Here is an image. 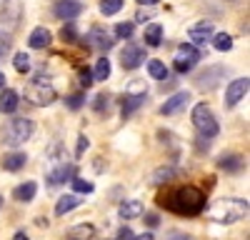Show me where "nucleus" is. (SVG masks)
<instances>
[{"label": "nucleus", "instance_id": "nucleus-21", "mask_svg": "<svg viewBox=\"0 0 250 240\" xmlns=\"http://www.w3.org/2000/svg\"><path fill=\"white\" fill-rule=\"evenodd\" d=\"M120 218L123 220H133V218H138V215H143V205L138 203V200H125V203L120 205Z\"/></svg>", "mask_w": 250, "mask_h": 240}, {"label": "nucleus", "instance_id": "nucleus-31", "mask_svg": "<svg viewBox=\"0 0 250 240\" xmlns=\"http://www.w3.org/2000/svg\"><path fill=\"white\" fill-rule=\"evenodd\" d=\"M60 38H62V43H78V30H75V25H62V30H60Z\"/></svg>", "mask_w": 250, "mask_h": 240}, {"label": "nucleus", "instance_id": "nucleus-10", "mask_svg": "<svg viewBox=\"0 0 250 240\" xmlns=\"http://www.w3.org/2000/svg\"><path fill=\"white\" fill-rule=\"evenodd\" d=\"M75 175V165L70 163H60V165H55V168H50L48 173H45V178H48V183L50 185H60V183H68V180Z\"/></svg>", "mask_w": 250, "mask_h": 240}, {"label": "nucleus", "instance_id": "nucleus-13", "mask_svg": "<svg viewBox=\"0 0 250 240\" xmlns=\"http://www.w3.org/2000/svg\"><path fill=\"white\" fill-rule=\"evenodd\" d=\"M188 103H190V93L188 90H183V93H175L173 98H168L165 100V105L160 108V115H175V113H180Z\"/></svg>", "mask_w": 250, "mask_h": 240}, {"label": "nucleus", "instance_id": "nucleus-24", "mask_svg": "<svg viewBox=\"0 0 250 240\" xmlns=\"http://www.w3.org/2000/svg\"><path fill=\"white\" fill-rule=\"evenodd\" d=\"M178 175V170L175 168H170V165H165V168H158L155 173H153V185H163V183H170V180Z\"/></svg>", "mask_w": 250, "mask_h": 240}, {"label": "nucleus", "instance_id": "nucleus-3", "mask_svg": "<svg viewBox=\"0 0 250 240\" xmlns=\"http://www.w3.org/2000/svg\"><path fill=\"white\" fill-rule=\"evenodd\" d=\"M55 98H58V90H55V85L50 83V80L45 78V73L35 75L33 83L25 90V100H28V103H33V105H50Z\"/></svg>", "mask_w": 250, "mask_h": 240}, {"label": "nucleus", "instance_id": "nucleus-36", "mask_svg": "<svg viewBox=\"0 0 250 240\" xmlns=\"http://www.w3.org/2000/svg\"><path fill=\"white\" fill-rule=\"evenodd\" d=\"M78 78H80V85H83V88H90V83H93V73H90V70H85V68H80Z\"/></svg>", "mask_w": 250, "mask_h": 240}, {"label": "nucleus", "instance_id": "nucleus-16", "mask_svg": "<svg viewBox=\"0 0 250 240\" xmlns=\"http://www.w3.org/2000/svg\"><path fill=\"white\" fill-rule=\"evenodd\" d=\"M50 43H53V35H50V30H48V28H35V30L30 33V40H28V45H30V48H35V50L48 48Z\"/></svg>", "mask_w": 250, "mask_h": 240}, {"label": "nucleus", "instance_id": "nucleus-45", "mask_svg": "<svg viewBox=\"0 0 250 240\" xmlns=\"http://www.w3.org/2000/svg\"><path fill=\"white\" fill-rule=\"evenodd\" d=\"M0 88H5V75L0 73Z\"/></svg>", "mask_w": 250, "mask_h": 240}, {"label": "nucleus", "instance_id": "nucleus-17", "mask_svg": "<svg viewBox=\"0 0 250 240\" xmlns=\"http://www.w3.org/2000/svg\"><path fill=\"white\" fill-rule=\"evenodd\" d=\"M143 40H145V45H148V48H158V45L163 43V25H158V23L145 25Z\"/></svg>", "mask_w": 250, "mask_h": 240}, {"label": "nucleus", "instance_id": "nucleus-46", "mask_svg": "<svg viewBox=\"0 0 250 240\" xmlns=\"http://www.w3.org/2000/svg\"><path fill=\"white\" fill-rule=\"evenodd\" d=\"M0 208H3V198H0Z\"/></svg>", "mask_w": 250, "mask_h": 240}, {"label": "nucleus", "instance_id": "nucleus-25", "mask_svg": "<svg viewBox=\"0 0 250 240\" xmlns=\"http://www.w3.org/2000/svg\"><path fill=\"white\" fill-rule=\"evenodd\" d=\"M93 78L100 80V83L110 78V60H108V58H100L98 63H95V68H93Z\"/></svg>", "mask_w": 250, "mask_h": 240}, {"label": "nucleus", "instance_id": "nucleus-41", "mask_svg": "<svg viewBox=\"0 0 250 240\" xmlns=\"http://www.w3.org/2000/svg\"><path fill=\"white\" fill-rule=\"evenodd\" d=\"M130 240H155V238H153V233H143V235H133Z\"/></svg>", "mask_w": 250, "mask_h": 240}, {"label": "nucleus", "instance_id": "nucleus-14", "mask_svg": "<svg viewBox=\"0 0 250 240\" xmlns=\"http://www.w3.org/2000/svg\"><path fill=\"white\" fill-rule=\"evenodd\" d=\"M213 35H215L213 33V23H208V20H200V23H195L190 30H188V38H190L193 43H198V45H205Z\"/></svg>", "mask_w": 250, "mask_h": 240}, {"label": "nucleus", "instance_id": "nucleus-30", "mask_svg": "<svg viewBox=\"0 0 250 240\" xmlns=\"http://www.w3.org/2000/svg\"><path fill=\"white\" fill-rule=\"evenodd\" d=\"M70 183H73V188H75V193H93V183L90 180H83V178H78V175H73L70 178Z\"/></svg>", "mask_w": 250, "mask_h": 240}, {"label": "nucleus", "instance_id": "nucleus-43", "mask_svg": "<svg viewBox=\"0 0 250 240\" xmlns=\"http://www.w3.org/2000/svg\"><path fill=\"white\" fill-rule=\"evenodd\" d=\"M155 3H160V0H138V5H155Z\"/></svg>", "mask_w": 250, "mask_h": 240}, {"label": "nucleus", "instance_id": "nucleus-38", "mask_svg": "<svg viewBox=\"0 0 250 240\" xmlns=\"http://www.w3.org/2000/svg\"><path fill=\"white\" fill-rule=\"evenodd\" d=\"M153 15H155L153 8H145V5H143V8L138 10V20H148V18H153Z\"/></svg>", "mask_w": 250, "mask_h": 240}, {"label": "nucleus", "instance_id": "nucleus-34", "mask_svg": "<svg viewBox=\"0 0 250 240\" xmlns=\"http://www.w3.org/2000/svg\"><path fill=\"white\" fill-rule=\"evenodd\" d=\"M135 33V25L133 23H118V28H115V35L118 38H130Z\"/></svg>", "mask_w": 250, "mask_h": 240}, {"label": "nucleus", "instance_id": "nucleus-23", "mask_svg": "<svg viewBox=\"0 0 250 240\" xmlns=\"http://www.w3.org/2000/svg\"><path fill=\"white\" fill-rule=\"evenodd\" d=\"M218 165L223 168V170H228V173H238V170H243V158L240 155H223L220 160H218Z\"/></svg>", "mask_w": 250, "mask_h": 240}, {"label": "nucleus", "instance_id": "nucleus-15", "mask_svg": "<svg viewBox=\"0 0 250 240\" xmlns=\"http://www.w3.org/2000/svg\"><path fill=\"white\" fill-rule=\"evenodd\" d=\"M143 103H145V93H133V95L128 93V95L123 98L120 115H123V118H130V115H133V113H135V110L143 105Z\"/></svg>", "mask_w": 250, "mask_h": 240}, {"label": "nucleus", "instance_id": "nucleus-1", "mask_svg": "<svg viewBox=\"0 0 250 240\" xmlns=\"http://www.w3.org/2000/svg\"><path fill=\"white\" fill-rule=\"evenodd\" d=\"M245 215H248V200H243V198H220L208 210V218L220 225H233L238 220H243Z\"/></svg>", "mask_w": 250, "mask_h": 240}, {"label": "nucleus", "instance_id": "nucleus-37", "mask_svg": "<svg viewBox=\"0 0 250 240\" xmlns=\"http://www.w3.org/2000/svg\"><path fill=\"white\" fill-rule=\"evenodd\" d=\"M88 145H90V143H88V138H85V135H80V138H78V148H75V155L80 158L83 153L88 150Z\"/></svg>", "mask_w": 250, "mask_h": 240}, {"label": "nucleus", "instance_id": "nucleus-47", "mask_svg": "<svg viewBox=\"0 0 250 240\" xmlns=\"http://www.w3.org/2000/svg\"><path fill=\"white\" fill-rule=\"evenodd\" d=\"M73 240H78V238H73Z\"/></svg>", "mask_w": 250, "mask_h": 240}, {"label": "nucleus", "instance_id": "nucleus-27", "mask_svg": "<svg viewBox=\"0 0 250 240\" xmlns=\"http://www.w3.org/2000/svg\"><path fill=\"white\" fill-rule=\"evenodd\" d=\"M123 5H125V0H100V13L108 18V15L120 13V10H123Z\"/></svg>", "mask_w": 250, "mask_h": 240}, {"label": "nucleus", "instance_id": "nucleus-32", "mask_svg": "<svg viewBox=\"0 0 250 240\" xmlns=\"http://www.w3.org/2000/svg\"><path fill=\"white\" fill-rule=\"evenodd\" d=\"M83 103H85V95H83V93H75V95H68V98H65V105H68L70 110H80Z\"/></svg>", "mask_w": 250, "mask_h": 240}, {"label": "nucleus", "instance_id": "nucleus-11", "mask_svg": "<svg viewBox=\"0 0 250 240\" xmlns=\"http://www.w3.org/2000/svg\"><path fill=\"white\" fill-rule=\"evenodd\" d=\"M53 13L60 20H73V18H78L83 13V3H80V0H58Z\"/></svg>", "mask_w": 250, "mask_h": 240}, {"label": "nucleus", "instance_id": "nucleus-20", "mask_svg": "<svg viewBox=\"0 0 250 240\" xmlns=\"http://www.w3.org/2000/svg\"><path fill=\"white\" fill-rule=\"evenodd\" d=\"M35 193H38V185L33 183V180H28V183L18 185V188L13 190V198H15V200H20V203H28V200H33V198H35Z\"/></svg>", "mask_w": 250, "mask_h": 240}, {"label": "nucleus", "instance_id": "nucleus-18", "mask_svg": "<svg viewBox=\"0 0 250 240\" xmlns=\"http://www.w3.org/2000/svg\"><path fill=\"white\" fill-rule=\"evenodd\" d=\"M25 163H28L25 153H8V155L3 158V168H5L8 173H18V170L23 168Z\"/></svg>", "mask_w": 250, "mask_h": 240}, {"label": "nucleus", "instance_id": "nucleus-19", "mask_svg": "<svg viewBox=\"0 0 250 240\" xmlns=\"http://www.w3.org/2000/svg\"><path fill=\"white\" fill-rule=\"evenodd\" d=\"M18 110V93L5 88L0 93V113H15Z\"/></svg>", "mask_w": 250, "mask_h": 240}, {"label": "nucleus", "instance_id": "nucleus-39", "mask_svg": "<svg viewBox=\"0 0 250 240\" xmlns=\"http://www.w3.org/2000/svg\"><path fill=\"white\" fill-rule=\"evenodd\" d=\"M145 223H148L150 228H155L158 225V215L155 213H148V215H145Z\"/></svg>", "mask_w": 250, "mask_h": 240}, {"label": "nucleus", "instance_id": "nucleus-40", "mask_svg": "<svg viewBox=\"0 0 250 240\" xmlns=\"http://www.w3.org/2000/svg\"><path fill=\"white\" fill-rule=\"evenodd\" d=\"M133 238V233H130V228H123L120 233H118V240H130Z\"/></svg>", "mask_w": 250, "mask_h": 240}, {"label": "nucleus", "instance_id": "nucleus-33", "mask_svg": "<svg viewBox=\"0 0 250 240\" xmlns=\"http://www.w3.org/2000/svg\"><path fill=\"white\" fill-rule=\"evenodd\" d=\"M93 233H95V230H93V225H88V223H85V225H78V228H73V230H70V235H73V238H83V240L93 238Z\"/></svg>", "mask_w": 250, "mask_h": 240}, {"label": "nucleus", "instance_id": "nucleus-8", "mask_svg": "<svg viewBox=\"0 0 250 240\" xmlns=\"http://www.w3.org/2000/svg\"><path fill=\"white\" fill-rule=\"evenodd\" d=\"M248 85H250V80H248V78H238V80H233V83L228 85V90H225V105H228V108H235L240 100L245 98Z\"/></svg>", "mask_w": 250, "mask_h": 240}, {"label": "nucleus", "instance_id": "nucleus-5", "mask_svg": "<svg viewBox=\"0 0 250 240\" xmlns=\"http://www.w3.org/2000/svg\"><path fill=\"white\" fill-rule=\"evenodd\" d=\"M33 135V123L28 118H13L3 128V143L5 145H23Z\"/></svg>", "mask_w": 250, "mask_h": 240}, {"label": "nucleus", "instance_id": "nucleus-35", "mask_svg": "<svg viewBox=\"0 0 250 240\" xmlns=\"http://www.w3.org/2000/svg\"><path fill=\"white\" fill-rule=\"evenodd\" d=\"M93 108H95V113H108V95H98L93 100Z\"/></svg>", "mask_w": 250, "mask_h": 240}, {"label": "nucleus", "instance_id": "nucleus-28", "mask_svg": "<svg viewBox=\"0 0 250 240\" xmlns=\"http://www.w3.org/2000/svg\"><path fill=\"white\" fill-rule=\"evenodd\" d=\"M213 45H215V50L225 53V50L233 48V38L228 35V33H218V35H213Z\"/></svg>", "mask_w": 250, "mask_h": 240}, {"label": "nucleus", "instance_id": "nucleus-7", "mask_svg": "<svg viewBox=\"0 0 250 240\" xmlns=\"http://www.w3.org/2000/svg\"><path fill=\"white\" fill-rule=\"evenodd\" d=\"M200 60V53H198V48L195 45H180L178 48V53H175V60H173V65H175V70L178 73H190L193 70V65Z\"/></svg>", "mask_w": 250, "mask_h": 240}, {"label": "nucleus", "instance_id": "nucleus-12", "mask_svg": "<svg viewBox=\"0 0 250 240\" xmlns=\"http://www.w3.org/2000/svg\"><path fill=\"white\" fill-rule=\"evenodd\" d=\"M85 40H88L90 48H95V50H100V53H108V50L113 48V35H108L103 28H93Z\"/></svg>", "mask_w": 250, "mask_h": 240}, {"label": "nucleus", "instance_id": "nucleus-42", "mask_svg": "<svg viewBox=\"0 0 250 240\" xmlns=\"http://www.w3.org/2000/svg\"><path fill=\"white\" fill-rule=\"evenodd\" d=\"M170 240H190V238L183 235V233H173V235H170Z\"/></svg>", "mask_w": 250, "mask_h": 240}, {"label": "nucleus", "instance_id": "nucleus-29", "mask_svg": "<svg viewBox=\"0 0 250 240\" xmlns=\"http://www.w3.org/2000/svg\"><path fill=\"white\" fill-rule=\"evenodd\" d=\"M13 65H15V70H18V73H30V55L18 53V55L13 58Z\"/></svg>", "mask_w": 250, "mask_h": 240}, {"label": "nucleus", "instance_id": "nucleus-22", "mask_svg": "<svg viewBox=\"0 0 250 240\" xmlns=\"http://www.w3.org/2000/svg\"><path fill=\"white\" fill-rule=\"evenodd\" d=\"M78 205H80V198L78 195H62L58 200V205H55V215H65V213L75 210Z\"/></svg>", "mask_w": 250, "mask_h": 240}, {"label": "nucleus", "instance_id": "nucleus-4", "mask_svg": "<svg viewBox=\"0 0 250 240\" xmlns=\"http://www.w3.org/2000/svg\"><path fill=\"white\" fill-rule=\"evenodd\" d=\"M193 125H195L198 135L205 138V140H208V138H215V135L220 133V125H218L213 110L208 108L205 103H198V105L193 108Z\"/></svg>", "mask_w": 250, "mask_h": 240}, {"label": "nucleus", "instance_id": "nucleus-44", "mask_svg": "<svg viewBox=\"0 0 250 240\" xmlns=\"http://www.w3.org/2000/svg\"><path fill=\"white\" fill-rule=\"evenodd\" d=\"M13 240H28V235L25 233H15V238Z\"/></svg>", "mask_w": 250, "mask_h": 240}, {"label": "nucleus", "instance_id": "nucleus-26", "mask_svg": "<svg viewBox=\"0 0 250 240\" xmlns=\"http://www.w3.org/2000/svg\"><path fill=\"white\" fill-rule=\"evenodd\" d=\"M148 73L155 80H168V65H165L163 60H150V63H148Z\"/></svg>", "mask_w": 250, "mask_h": 240}, {"label": "nucleus", "instance_id": "nucleus-2", "mask_svg": "<svg viewBox=\"0 0 250 240\" xmlns=\"http://www.w3.org/2000/svg\"><path fill=\"white\" fill-rule=\"evenodd\" d=\"M168 208L180 213V215H198L205 208V195H203L200 188H193V185L178 188L168 198Z\"/></svg>", "mask_w": 250, "mask_h": 240}, {"label": "nucleus", "instance_id": "nucleus-6", "mask_svg": "<svg viewBox=\"0 0 250 240\" xmlns=\"http://www.w3.org/2000/svg\"><path fill=\"white\" fill-rule=\"evenodd\" d=\"M20 20H23V3L20 0H3V5H0V23L3 28H8V33H13Z\"/></svg>", "mask_w": 250, "mask_h": 240}, {"label": "nucleus", "instance_id": "nucleus-9", "mask_svg": "<svg viewBox=\"0 0 250 240\" xmlns=\"http://www.w3.org/2000/svg\"><path fill=\"white\" fill-rule=\"evenodd\" d=\"M143 60H145V50L140 45H125L120 53V63L125 70H135L138 65H143Z\"/></svg>", "mask_w": 250, "mask_h": 240}]
</instances>
